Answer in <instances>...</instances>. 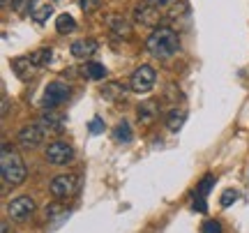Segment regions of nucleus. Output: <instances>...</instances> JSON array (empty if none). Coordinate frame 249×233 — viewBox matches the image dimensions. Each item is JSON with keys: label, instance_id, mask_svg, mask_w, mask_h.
I'll list each match as a JSON object with an SVG mask.
<instances>
[{"label": "nucleus", "instance_id": "f257e3e1", "mask_svg": "<svg viewBox=\"0 0 249 233\" xmlns=\"http://www.w3.org/2000/svg\"><path fill=\"white\" fill-rule=\"evenodd\" d=\"M178 35H176V30H171V28L161 26V28H155L148 39H145V49H148V54L155 55V58H171V55L178 51Z\"/></svg>", "mask_w": 249, "mask_h": 233}, {"label": "nucleus", "instance_id": "f03ea898", "mask_svg": "<svg viewBox=\"0 0 249 233\" xmlns=\"http://www.w3.org/2000/svg\"><path fill=\"white\" fill-rule=\"evenodd\" d=\"M0 176H2V182L5 185H21L26 180L28 171H26V164L21 160V155L9 148L7 143L2 145V155H0Z\"/></svg>", "mask_w": 249, "mask_h": 233}, {"label": "nucleus", "instance_id": "7ed1b4c3", "mask_svg": "<svg viewBox=\"0 0 249 233\" xmlns=\"http://www.w3.org/2000/svg\"><path fill=\"white\" fill-rule=\"evenodd\" d=\"M71 95V88L65 83V81H51L49 86L44 88V95H42V107L46 111H53L60 104H65Z\"/></svg>", "mask_w": 249, "mask_h": 233}, {"label": "nucleus", "instance_id": "20e7f679", "mask_svg": "<svg viewBox=\"0 0 249 233\" xmlns=\"http://www.w3.org/2000/svg\"><path fill=\"white\" fill-rule=\"evenodd\" d=\"M155 81H157V72L152 70L150 65H141V67H136L129 76V90L134 92H148V90L155 88Z\"/></svg>", "mask_w": 249, "mask_h": 233}, {"label": "nucleus", "instance_id": "39448f33", "mask_svg": "<svg viewBox=\"0 0 249 233\" xmlns=\"http://www.w3.org/2000/svg\"><path fill=\"white\" fill-rule=\"evenodd\" d=\"M44 136H46L44 125L37 120V123H28V125H23L18 129L17 141L23 145V148H37V145L44 141Z\"/></svg>", "mask_w": 249, "mask_h": 233}, {"label": "nucleus", "instance_id": "423d86ee", "mask_svg": "<svg viewBox=\"0 0 249 233\" xmlns=\"http://www.w3.org/2000/svg\"><path fill=\"white\" fill-rule=\"evenodd\" d=\"M46 161L49 164H55V166H65V164H70L74 160V148L67 145L65 141H53V143H49L44 153Z\"/></svg>", "mask_w": 249, "mask_h": 233}, {"label": "nucleus", "instance_id": "0eeeda50", "mask_svg": "<svg viewBox=\"0 0 249 233\" xmlns=\"http://www.w3.org/2000/svg\"><path fill=\"white\" fill-rule=\"evenodd\" d=\"M7 215L14 219V222H26L35 215V201L30 197H18L14 201L7 203Z\"/></svg>", "mask_w": 249, "mask_h": 233}, {"label": "nucleus", "instance_id": "6e6552de", "mask_svg": "<svg viewBox=\"0 0 249 233\" xmlns=\"http://www.w3.org/2000/svg\"><path fill=\"white\" fill-rule=\"evenodd\" d=\"M76 187H79V180H76V176H71V173L55 176V178L51 180V194H53L55 198H60V201L62 198L74 197Z\"/></svg>", "mask_w": 249, "mask_h": 233}, {"label": "nucleus", "instance_id": "1a4fd4ad", "mask_svg": "<svg viewBox=\"0 0 249 233\" xmlns=\"http://www.w3.org/2000/svg\"><path fill=\"white\" fill-rule=\"evenodd\" d=\"M214 176L213 173H208L201 182H198V187L194 189V210L196 213H208V194H210V189L214 187Z\"/></svg>", "mask_w": 249, "mask_h": 233}, {"label": "nucleus", "instance_id": "9d476101", "mask_svg": "<svg viewBox=\"0 0 249 233\" xmlns=\"http://www.w3.org/2000/svg\"><path fill=\"white\" fill-rule=\"evenodd\" d=\"M104 23L108 26V30L118 37V39H129L132 37V23L123 17V14H108L104 18Z\"/></svg>", "mask_w": 249, "mask_h": 233}, {"label": "nucleus", "instance_id": "9b49d317", "mask_svg": "<svg viewBox=\"0 0 249 233\" xmlns=\"http://www.w3.org/2000/svg\"><path fill=\"white\" fill-rule=\"evenodd\" d=\"M134 18H136V23H141V26H150L155 28L157 23H160V9L155 7V5H136L134 7Z\"/></svg>", "mask_w": 249, "mask_h": 233}, {"label": "nucleus", "instance_id": "f8f14e48", "mask_svg": "<svg viewBox=\"0 0 249 233\" xmlns=\"http://www.w3.org/2000/svg\"><path fill=\"white\" fill-rule=\"evenodd\" d=\"M71 55L74 58H81V60H86V58H92V55L99 51V44L95 39H79V42H74L71 44Z\"/></svg>", "mask_w": 249, "mask_h": 233}, {"label": "nucleus", "instance_id": "ddd939ff", "mask_svg": "<svg viewBox=\"0 0 249 233\" xmlns=\"http://www.w3.org/2000/svg\"><path fill=\"white\" fill-rule=\"evenodd\" d=\"M35 70H37V65L33 63L30 58H14V60H12V72L23 81L30 79V76L35 74Z\"/></svg>", "mask_w": 249, "mask_h": 233}, {"label": "nucleus", "instance_id": "4468645a", "mask_svg": "<svg viewBox=\"0 0 249 233\" xmlns=\"http://www.w3.org/2000/svg\"><path fill=\"white\" fill-rule=\"evenodd\" d=\"M157 111H160V108H157V102H150V99H148V102H141L139 108H136L139 123H141V125H150L152 120L157 118Z\"/></svg>", "mask_w": 249, "mask_h": 233}, {"label": "nucleus", "instance_id": "2eb2a0df", "mask_svg": "<svg viewBox=\"0 0 249 233\" xmlns=\"http://www.w3.org/2000/svg\"><path fill=\"white\" fill-rule=\"evenodd\" d=\"M39 123L44 125L46 132H60V129H62V116L51 113V111H44V113H42V118H39Z\"/></svg>", "mask_w": 249, "mask_h": 233}, {"label": "nucleus", "instance_id": "dca6fc26", "mask_svg": "<svg viewBox=\"0 0 249 233\" xmlns=\"http://www.w3.org/2000/svg\"><path fill=\"white\" fill-rule=\"evenodd\" d=\"M113 139H116V143H129L132 141V127H129L127 120H120L113 127Z\"/></svg>", "mask_w": 249, "mask_h": 233}, {"label": "nucleus", "instance_id": "f3484780", "mask_svg": "<svg viewBox=\"0 0 249 233\" xmlns=\"http://www.w3.org/2000/svg\"><path fill=\"white\" fill-rule=\"evenodd\" d=\"M55 30L60 33V35H70L76 30V21L71 14H60V17L55 18Z\"/></svg>", "mask_w": 249, "mask_h": 233}, {"label": "nucleus", "instance_id": "a211bd4d", "mask_svg": "<svg viewBox=\"0 0 249 233\" xmlns=\"http://www.w3.org/2000/svg\"><path fill=\"white\" fill-rule=\"evenodd\" d=\"M185 118H187V113L182 108H173V111H169V116H166V127H169L171 132H178L180 127L185 125Z\"/></svg>", "mask_w": 249, "mask_h": 233}, {"label": "nucleus", "instance_id": "6ab92c4d", "mask_svg": "<svg viewBox=\"0 0 249 233\" xmlns=\"http://www.w3.org/2000/svg\"><path fill=\"white\" fill-rule=\"evenodd\" d=\"M33 63L37 65V67H44V65L51 63V58H53V51L51 49H37V51H33V54L28 55Z\"/></svg>", "mask_w": 249, "mask_h": 233}, {"label": "nucleus", "instance_id": "aec40b11", "mask_svg": "<svg viewBox=\"0 0 249 233\" xmlns=\"http://www.w3.org/2000/svg\"><path fill=\"white\" fill-rule=\"evenodd\" d=\"M51 14H53V7H51V5H37V7L30 12V18H33L35 23H44V21H49Z\"/></svg>", "mask_w": 249, "mask_h": 233}, {"label": "nucleus", "instance_id": "412c9836", "mask_svg": "<svg viewBox=\"0 0 249 233\" xmlns=\"http://www.w3.org/2000/svg\"><path fill=\"white\" fill-rule=\"evenodd\" d=\"M83 72H86L88 79L99 81V79H104V76H107V67H104V65H99V63H88Z\"/></svg>", "mask_w": 249, "mask_h": 233}, {"label": "nucleus", "instance_id": "4be33fe9", "mask_svg": "<svg viewBox=\"0 0 249 233\" xmlns=\"http://www.w3.org/2000/svg\"><path fill=\"white\" fill-rule=\"evenodd\" d=\"M102 95L108 97V99H123L124 97V88L120 86V83H108V86H104Z\"/></svg>", "mask_w": 249, "mask_h": 233}, {"label": "nucleus", "instance_id": "5701e85b", "mask_svg": "<svg viewBox=\"0 0 249 233\" xmlns=\"http://www.w3.org/2000/svg\"><path fill=\"white\" fill-rule=\"evenodd\" d=\"M12 7L18 14H26V12H33L37 5H35V0H12Z\"/></svg>", "mask_w": 249, "mask_h": 233}, {"label": "nucleus", "instance_id": "b1692460", "mask_svg": "<svg viewBox=\"0 0 249 233\" xmlns=\"http://www.w3.org/2000/svg\"><path fill=\"white\" fill-rule=\"evenodd\" d=\"M238 198H240V194H238L235 189H226L222 194V198H219V203H222V208H229L231 203H235Z\"/></svg>", "mask_w": 249, "mask_h": 233}, {"label": "nucleus", "instance_id": "393cba45", "mask_svg": "<svg viewBox=\"0 0 249 233\" xmlns=\"http://www.w3.org/2000/svg\"><path fill=\"white\" fill-rule=\"evenodd\" d=\"M201 233H222V224L217 219H208L201 224Z\"/></svg>", "mask_w": 249, "mask_h": 233}, {"label": "nucleus", "instance_id": "a878e982", "mask_svg": "<svg viewBox=\"0 0 249 233\" xmlns=\"http://www.w3.org/2000/svg\"><path fill=\"white\" fill-rule=\"evenodd\" d=\"M88 132L90 134H102L104 132V120L102 118H92L88 123Z\"/></svg>", "mask_w": 249, "mask_h": 233}, {"label": "nucleus", "instance_id": "bb28decb", "mask_svg": "<svg viewBox=\"0 0 249 233\" xmlns=\"http://www.w3.org/2000/svg\"><path fill=\"white\" fill-rule=\"evenodd\" d=\"M97 2H99V0H79V5H81V9H83V12H92V9L97 7Z\"/></svg>", "mask_w": 249, "mask_h": 233}, {"label": "nucleus", "instance_id": "cd10ccee", "mask_svg": "<svg viewBox=\"0 0 249 233\" xmlns=\"http://www.w3.org/2000/svg\"><path fill=\"white\" fill-rule=\"evenodd\" d=\"M60 210H62V206H58V203H53V206H46V217H55Z\"/></svg>", "mask_w": 249, "mask_h": 233}, {"label": "nucleus", "instance_id": "c85d7f7f", "mask_svg": "<svg viewBox=\"0 0 249 233\" xmlns=\"http://www.w3.org/2000/svg\"><path fill=\"white\" fill-rule=\"evenodd\" d=\"M148 5H155V7H164V5H169L171 0H145Z\"/></svg>", "mask_w": 249, "mask_h": 233}, {"label": "nucleus", "instance_id": "c756f323", "mask_svg": "<svg viewBox=\"0 0 249 233\" xmlns=\"http://www.w3.org/2000/svg\"><path fill=\"white\" fill-rule=\"evenodd\" d=\"M0 229H2V233H9V226H7V222H2V224H0Z\"/></svg>", "mask_w": 249, "mask_h": 233}]
</instances>
